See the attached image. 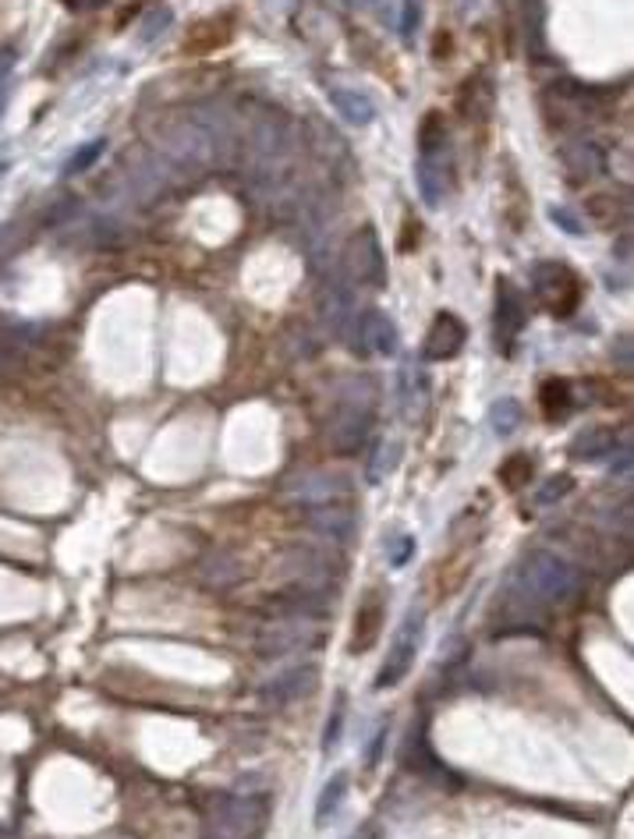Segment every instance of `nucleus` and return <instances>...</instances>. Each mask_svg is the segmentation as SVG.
I'll return each mask as SVG.
<instances>
[{"label":"nucleus","instance_id":"2","mask_svg":"<svg viewBox=\"0 0 634 839\" xmlns=\"http://www.w3.org/2000/svg\"><path fill=\"white\" fill-rule=\"evenodd\" d=\"M415 181L422 191V202L430 210L444 205V196L450 188V142H447V125L439 114L425 117V125L419 132V167Z\"/></svg>","mask_w":634,"mask_h":839},{"label":"nucleus","instance_id":"6","mask_svg":"<svg viewBox=\"0 0 634 839\" xmlns=\"http://www.w3.org/2000/svg\"><path fill=\"white\" fill-rule=\"evenodd\" d=\"M464 337H468V329H464V323L458 320V315L439 312L433 320V326H430V334H425L422 354L430 358V362H447V358H453L464 348Z\"/></svg>","mask_w":634,"mask_h":839},{"label":"nucleus","instance_id":"22","mask_svg":"<svg viewBox=\"0 0 634 839\" xmlns=\"http://www.w3.org/2000/svg\"><path fill=\"white\" fill-rule=\"evenodd\" d=\"M315 525L326 528V531L348 535V531H351V514L344 511V506H323V511L315 514Z\"/></svg>","mask_w":634,"mask_h":839},{"label":"nucleus","instance_id":"5","mask_svg":"<svg viewBox=\"0 0 634 839\" xmlns=\"http://www.w3.org/2000/svg\"><path fill=\"white\" fill-rule=\"evenodd\" d=\"M529 320V301L518 291L511 280H500L496 287V337H500V348H511L514 337L525 329Z\"/></svg>","mask_w":634,"mask_h":839},{"label":"nucleus","instance_id":"11","mask_svg":"<svg viewBox=\"0 0 634 839\" xmlns=\"http://www.w3.org/2000/svg\"><path fill=\"white\" fill-rule=\"evenodd\" d=\"M362 340L376 354H394L397 351V326H394L390 315L380 312V309H369L362 315Z\"/></svg>","mask_w":634,"mask_h":839},{"label":"nucleus","instance_id":"26","mask_svg":"<svg viewBox=\"0 0 634 839\" xmlns=\"http://www.w3.org/2000/svg\"><path fill=\"white\" fill-rule=\"evenodd\" d=\"M387 553H390V563L401 567V563L408 560V553H411V539H408V535H397V539L387 542Z\"/></svg>","mask_w":634,"mask_h":839},{"label":"nucleus","instance_id":"1","mask_svg":"<svg viewBox=\"0 0 634 839\" xmlns=\"http://www.w3.org/2000/svg\"><path fill=\"white\" fill-rule=\"evenodd\" d=\"M234 142L245 149V171L252 177H273L277 163H284L287 149H291V125L281 110L256 107L245 117V132H234Z\"/></svg>","mask_w":634,"mask_h":839},{"label":"nucleus","instance_id":"18","mask_svg":"<svg viewBox=\"0 0 634 839\" xmlns=\"http://www.w3.org/2000/svg\"><path fill=\"white\" fill-rule=\"evenodd\" d=\"M532 475H535V464H532L529 453H514V458H507V461L500 464V483H504L507 489H521Z\"/></svg>","mask_w":634,"mask_h":839},{"label":"nucleus","instance_id":"12","mask_svg":"<svg viewBox=\"0 0 634 839\" xmlns=\"http://www.w3.org/2000/svg\"><path fill=\"white\" fill-rule=\"evenodd\" d=\"M610 450H617V433H613V429H602V425H596V429L577 433V436L571 439V458H577V461H599V458H606Z\"/></svg>","mask_w":634,"mask_h":839},{"label":"nucleus","instance_id":"20","mask_svg":"<svg viewBox=\"0 0 634 839\" xmlns=\"http://www.w3.org/2000/svg\"><path fill=\"white\" fill-rule=\"evenodd\" d=\"M107 149V139H92V142H86V146H78L72 156H67V163H64V174L67 177H75V174H82V171H89L96 160H100V153Z\"/></svg>","mask_w":634,"mask_h":839},{"label":"nucleus","instance_id":"10","mask_svg":"<svg viewBox=\"0 0 634 839\" xmlns=\"http://www.w3.org/2000/svg\"><path fill=\"white\" fill-rule=\"evenodd\" d=\"M563 163H568V167H571V177H577V181H585V177L602 174L606 156H602V149H599L596 142H588V139H574V142L563 146Z\"/></svg>","mask_w":634,"mask_h":839},{"label":"nucleus","instance_id":"25","mask_svg":"<svg viewBox=\"0 0 634 839\" xmlns=\"http://www.w3.org/2000/svg\"><path fill=\"white\" fill-rule=\"evenodd\" d=\"M11 72H15V50H0V103H4V96L11 89Z\"/></svg>","mask_w":634,"mask_h":839},{"label":"nucleus","instance_id":"24","mask_svg":"<svg viewBox=\"0 0 634 839\" xmlns=\"http://www.w3.org/2000/svg\"><path fill=\"white\" fill-rule=\"evenodd\" d=\"M422 25V0H405V8H401V36L408 39H415V29Z\"/></svg>","mask_w":634,"mask_h":839},{"label":"nucleus","instance_id":"17","mask_svg":"<svg viewBox=\"0 0 634 839\" xmlns=\"http://www.w3.org/2000/svg\"><path fill=\"white\" fill-rule=\"evenodd\" d=\"M344 787H348V776L337 773L334 779L323 787V797H320V807H315V825H330V818H334V811L340 807L344 801Z\"/></svg>","mask_w":634,"mask_h":839},{"label":"nucleus","instance_id":"7","mask_svg":"<svg viewBox=\"0 0 634 839\" xmlns=\"http://www.w3.org/2000/svg\"><path fill=\"white\" fill-rule=\"evenodd\" d=\"M383 616H387V606H383V591H372V596L358 606V621H355V635H351V652H369L376 638L383 635Z\"/></svg>","mask_w":634,"mask_h":839},{"label":"nucleus","instance_id":"21","mask_svg":"<svg viewBox=\"0 0 634 839\" xmlns=\"http://www.w3.org/2000/svg\"><path fill=\"white\" fill-rule=\"evenodd\" d=\"M425 397V376L419 373V368H405L401 373V404L408 415H415V404H422Z\"/></svg>","mask_w":634,"mask_h":839},{"label":"nucleus","instance_id":"27","mask_svg":"<svg viewBox=\"0 0 634 839\" xmlns=\"http://www.w3.org/2000/svg\"><path fill=\"white\" fill-rule=\"evenodd\" d=\"M549 216L557 220V227H563L568 234H585V227L577 224V216L571 213V210H549Z\"/></svg>","mask_w":634,"mask_h":839},{"label":"nucleus","instance_id":"8","mask_svg":"<svg viewBox=\"0 0 634 839\" xmlns=\"http://www.w3.org/2000/svg\"><path fill=\"white\" fill-rule=\"evenodd\" d=\"M330 103H334L337 114L348 121V125L355 128H365L376 121V107H372V100L362 92V89H348V86H330Z\"/></svg>","mask_w":634,"mask_h":839},{"label":"nucleus","instance_id":"23","mask_svg":"<svg viewBox=\"0 0 634 839\" xmlns=\"http://www.w3.org/2000/svg\"><path fill=\"white\" fill-rule=\"evenodd\" d=\"M571 489H574V478H571V475H554V478H549V483L539 489V497H535V500H539V506H549V503H557V500L568 497Z\"/></svg>","mask_w":634,"mask_h":839},{"label":"nucleus","instance_id":"4","mask_svg":"<svg viewBox=\"0 0 634 839\" xmlns=\"http://www.w3.org/2000/svg\"><path fill=\"white\" fill-rule=\"evenodd\" d=\"M344 273L355 284H369V287H383L387 284V263H383V245L380 234L372 227L355 230L348 245H344Z\"/></svg>","mask_w":634,"mask_h":839},{"label":"nucleus","instance_id":"9","mask_svg":"<svg viewBox=\"0 0 634 839\" xmlns=\"http://www.w3.org/2000/svg\"><path fill=\"white\" fill-rule=\"evenodd\" d=\"M419 635H422V627H415V624H408V627H405V635L397 638L394 652H390V659H387V666L380 669L376 687H394V684H401V677H405L408 666H411V659H415Z\"/></svg>","mask_w":634,"mask_h":839},{"label":"nucleus","instance_id":"16","mask_svg":"<svg viewBox=\"0 0 634 839\" xmlns=\"http://www.w3.org/2000/svg\"><path fill=\"white\" fill-rule=\"evenodd\" d=\"M489 422H493V433L496 436H511L518 425H521V404L514 397H504L489 408Z\"/></svg>","mask_w":634,"mask_h":839},{"label":"nucleus","instance_id":"29","mask_svg":"<svg viewBox=\"0 0 634 839\" xmlns=\"http://www.w3.org/2000/svg\"><path fill=\"white\" fill-rule=\"evenodd\" d=\"M348 4H355V8H369V4H376V0H348Z\"/></svg>","mask_w":634,"mask_h":839},{"label":"nucleus","instance_id":"19","mask_svg":"<svg viewBox=\"0 0 634 839\" xmlns=\"http://www.w3.org/2000/svg\"><path fill=\"white\" fill-rule=\"evenodd\" d=\"M171 22H174L171 8H153V11H146L142 22H139V29H135V39H139V43H153V39H160L163 33L171 29Z\"/></svg>","mask_w":634,"mask_h":839},{"label":"nucleus","instance_id":"3","mask_svg":"<svg viewBox=\"0 0 634 839\" xmlns=\"http://www.w3.org/2000/svg\"><path fill=\"white\" fill-rule=\"evenodd\" d=\"M532 287H535V298H539L554 315H571L577 305H582V280H577V273L563 263L535 266Z\"/></svg>","mask_w":634,"mask_h":839},{"label":"nucleus","instance_id":"28","mask_svg":"<svg viewBox=\"0 0 634 839\" xmlns=\"http://www.w3.org/2000/svg\"><path fill=\"white\" fill-rule=\"evenodd\" d=\"M100 4H107V0H67V8H78V11H92Z\"/></svg>","mask_w":634,"mask_h":839},{"label":"nucleus","instance_id":"14","mask_svg":"<svg viewBox=\"0 0 634 839\" xmlns=\"http://www.w3.org/2000/svg\"><path fill=\"white\" fill-rule=\"evenodd\" d=\"M365 433H369V418L358 415V411H351V415H344V418L334 425V443H337L344 453H351V450L365 439Z\"/></svg>","mask_w":634,"mask_h":839},{"label":"nucleus","instance_id":"13","mask_svg":"<svg viewBox=\"0 0 634 839\" xmlns=\"http://www.w3.org/2000/svg\"><path fill=\"white\" fill-rule=\"evenodd\" d=\"M539 401H543L546 418L568 415V411H571V383H568V379H546Z\"/></svg>","mask_w":634,"mask_h":839},{"label":"nucleus","instance_id":"15","mask_svg":"<svg viewBox=\"0 0 634 839\" xmlns=\"http://www.w3.org/2000/svg\"><path fill=\"white\" fill-rule=\"evenodd\" d=\"M397 461H401V443H394V439H383V443L376 447V453H372V464H369V483H383Z\"/></svg>","mask_w":634,"mask_h":839}]
</instances>
